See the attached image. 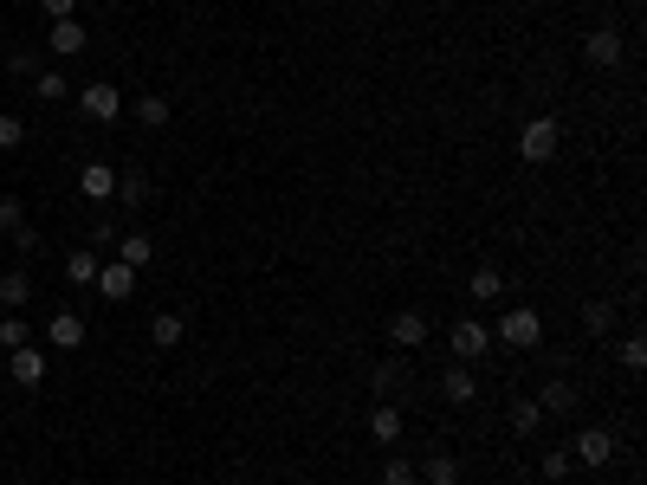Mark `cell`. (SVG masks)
Returning a JSON list of instances; mask_svg holds the SVG:
<instances>
[{
  "mask_svg": "<svg viewBox=\"0 0 647 485\" xmlns=\"http://www.w3.org/2000/svg\"><path fill=\"white\" fill-rule=\"evenodd\" d=\"M492 337H499L505 350H538V343H544V317L518 304V311H505V317H499V330H492Z\"/></svg>",
  "mask_w": 647,
  "mask_h": 485,
  "instance_id": "obj_1",
  "label": "cell"
},
{
  "mask_svg": "<svg viewBox=\"0 0 647 485\" xmlns=\"http://www.w3.org/2000/svg\"><path fill=\"white\" fill-rule=\"evenodd\" d=\"M557 143H563L557 117H531L525 130H518V156L525 162H557Z\"/></svg>",
  "mask_w": 647,
  "mask_h": 485,
  "instance_id": "obj_2",
  "label": "cell"
},
{
  "mask_svg": "<svg viewBox=\"0 0 647 485\" xmlns=\"http://www.w3.org/2000/svg\"><path fill=\"white\" fill-rule=\"evenodd\" d=\"M570 460L576 466H609L615 460V434L609 427H583V434L570 440Z\"/></svg>",
  "mask_w": 647,
  "mask_h": 485,
  "instance_id": "obj_3",
  "label": "cell"
},
{
  "mask_svg": "<svg viewBox=\"0 0 647 485\" xmlns=\"http://www.w3.org/2000/svg\"><path fill=\"white\" fill-rule=\"evenodd\" d=\"M78 110H85L91 123H117L123 117V91L117 85H85L78 91Z\"/></svg>",
  "mask_w": 647,
  "mask_h": 485,
  "instance_id": "obj_4",
  "label": "cell"
},
{
  "mask_svg": "<svg viewBox=\"0 0 647 485\" xmlns=\"http://www.w3.org/2000/svg\"><path fill=\"white\" fill-rule=\"evenodd\" d=\"M486 343H492V330L473 324V317H460V324H453V363H479Z\"/></svg>",
  "mask_w": 647,
  "mask_h": 485,
  "instance_id": "obj_5",
  "label": "cell"
},
{
  "mask_svg": "<svg viewBox=\"0 0 647 485\" xmlns=\"http://www.w3.org/2000/svg\"><path fill=\"white\" fill-rule=\"evenodd\" d=\"M389 343L395 350H421V343H428V317L421 311H395L389 317Z\"/></svg>",
  "mask_w": 647,
  "mask_h": 485,
  "instance_id": "obj_6",
  "label": "cell"
},
{
  "mask_svg": "<svg viewBox=\"0 0 647 485\" xmlns=\"http://www.w3.org/2000/svg\"><path fill=\"white\" fill-rule=\"evenodd\" d=\"M583 59H589V65H622V33H615V26L583 33Z\"/></svg>",
  "mask_w": 647,
  "mask_h": 485,
  "instance_id": "obj_7",
  "label": "cell"
},
{
  "mask_svg": "<svg viewBox=\"0 0 647 485\" xmlns=\"http://www.w3.org/2000/svg\"><path fill=\"white\" fill-rule=\"evenodd\" d=\"M78 188H85L91 207H104L110 194H117V169H104V162H85V169H78Z\"/></svg>",
  "mask_w": 647,
  "mask_h": 485,
  "instance_id": "obj_8",
  "label": "cell"
},
{
  "mask_svg": "<svg viewBox=\"0 0 647 485\" xmlns=\"http://www.w3.org/2000/svg\"><path fill=\"white\" fill-rule=\"evenodd\" d=\"M538 408H544V414H576V408H583V395H576V382L550 376V382L538 388Z\"/></svg>",
  "mask_w": 647,
  "mask_h": 485,
  "instance_id": "obj_9",
  "label": "cell"
},
{
  "mask_svg": "<svg viewBox=\"0 0 647 485\" xmlns=\"http://www.w3.org/2000/svg\"><path fill=\"white\" fill-rule=\"evenodd\" d=\"M7 369H13V382H20V388H39L52 363H46V350H33V343H26V350H13V363H7Z\"/></svg>",
  "mask_w": 647,
  "mask_h": 485,
  "instance_id": "obj_10",
  "label": "cell"
},
{
  "mask_svg": "<svg viewBox=\"0 0 647 485\" xmlns=\"http://www.w3.org/2000/svg\"><path fill=\"white\" fill-rule=\"evenodd\" d=\"M369 440H382V447L402 440V408H395V401H376V408H369Z\"/></svg>",
  "mask_w": 647,
  "mask_h": 485,
  "instance_id": "obj_11",
  "label": "cell"
},
{
  "mask_svg": "<svg viewBox=\"0 0 647 485\" xmlns=\"http://www.w3.org/2000/svg\"><path fill=\"white\" fill-rule=\"evenodd\" d=\"M46 343H52V350H78V343H85V317H78V311H59L46 324Z\"/></svg>",
  "mask_w": 647,
  "mask_h": 485,
  "instance_id": "obj_12",
  "label": "cell"
},
{
  "mask_svg": "<svg viewBox=\"0 0 647 485\" xmlns=\"http://www.w3.org/2000/svg\"><path fill=\"white\" fill-rule=\"evenodd\" d=\"M46 46L59 52V59H78V52H85V26H78V13H72V20H52Z\"/></svg>",
  "mask_w": 647,
  "mask_h": 485,
  "instance_id": "obj_13",
  "label": "cell"
},
{
  "mask_svg": "<svg viewBox=\"0 0 647 485\" xmlns=\"http://www.w3.org/2000/svg\"><path fill=\"white\" fill-rule=\"evenodd\" d=\"M98 291H104L110 304H123V298H130V291H136V272L123 266V259H117V266H98Z\"/></svg>",
  "mask_w": 647,
  "mask_h": 485,
  "instance_id": "obj_14",
  "label": "cell"
},
{
  "mask_svg": "<svg viewBox=\"0 0 647 485\" xmlns=\"http://www.w3.org/2000/svg\"><path fill=\"white\" fill-rule=\"evenodd\" d=\"M98 266H104V259L91 253V246H72V253H65V279H72V285H98Z\"/></svg>",
  "mask_w": 647,
  "mask_h": 485,
  "instance_id": "obj_15",
  "label": "cell"
},
{
  "mask_svg": "<svg viewBox=\"0 0 647 485\" xmlns=\"http://www.w3.org/2000/svg\"><path fill=\"white\" fill-rule=\"evenodd\" d=\"M117 259H123V266H130V272H143L149 259H156V246H149V233H117Z\"/></svg>",
  "mask_w": 647,
  "mask_h": 485,
  "instance_id": "obj_16",
  "label": "cell"
},
{
  "mask_svg": "<svg viewBox=\"0 0 647 485\" xmlns=\"http://www.w3.org/2000/svg\"><path fill=\"white\" fill-rule=\"evenodd\" d=\"M26 298H33V279H26L20 266H13V272H0V311H20Z\"/></svg>",
  "mask_w": 647,
  "mask_h": 485,
  "instance_id": "obj_17",
  "label": "cell"
},
{
  "mask_svg": "<svg viewBox=\"0 0 647 485\" xmlns=\"http://www.w3.org/2000/svg\"><path fill=\"white\" fill-rule=\"evenodd\" d=\"M182 337H188V317H175V311H162L156 324H149V343H156V350H175Z\"/></svg>",
  "mask_w": 647,
  "mask_h": 485,
  "instance_id": "obj_18",
  "label": "cell"
},
{
  "mask_svg": "<svg viewBox=\"0 0 647 485\" xmlns=\"http://www.w3.org/2000/svg\"><path fill=\"white\" fill-rule=\"evenodd\" d=\"M583 330H589V337H609V330H615V304L609 298H589L583 304Z\"/></svg>",
  "mask_w": 647,
  "mask_h": 485,
  "instance_id": "obj_19",
  "label": "cell"
},
{
  "mask_svg": "<svg viewBox=\"0 0 647 485\" xmlns=\"http://www.w3.org/2000/svg\"><path fill=\"white\" fill-rule=\"evenodd\" d=\"M466 291H473V298H486V304L505 298V272H499V266H479L473 279H466Z\"/></svg>",
  "mask_w": 647,
  "mask_h": 485,
  "instance_id": "obj_20",
  "label": "cell"
},
{
  "mask_svg": "<svg viewBox=\"0 0 647 485\" xmlns=\"http://www.w3.org/2000/svg\"><path fill=\"white\" fill-rule=\"evenodd\" d=\"M136 123H143V130H162V123H169V97L143 91V97H136Z\"/></svg>",
  "mask_w": 647,
  "mask_h": 485,
  "instance_id": "obj_21",
  "label": "cell"
},
{
  "mask_svg": "<svg viewBox=\"0 0 647 485\" xmlns=\"http://www.w3.org/2000/svg\"><path fill=\"white\" fill-rule=\"evenodd\" d=\"M440 388H447V401H473V395H479V382H473V369H466V363H453Z\"/></svg>",
  "mask_w": 647,
  "mask_h": 485,
  "instance_id": "obj_22",
  "label": "cell"
},
{
  "mask_svg": "<svg viewBox=\"0 0 647 485\" xmlns=\"http://www.w3.org/2000/svg\"><path fill=\"white\" fill-rule=\"evenodd\" d=\"M538 421H544V408H538V395H525V401H512V434H538Z\"/></svg>",
  "mask_w": 647,
  "mask_h": 485,
  "instance_id": "obj_23",
  "label": "cell"
},
{
  "mask_svg": "<svg viewBox=\"0 0 647 485\" xmlns=\"http://www.w3.org/2000/svg\"><path fill=\"white\" fill-rule=\"evenodd\" d=\"M428 485H447V479H460V466H453V453H428V466H415Z\"/></svg>",
  "mask_w": 647,
  "mask_h": 485,
  "instance_id": "obj_24",
  "label": "cell"
},
{
  "mask_svg": "<svg viewBox=\"0 0 647 485\" xmlns=\"http://www.w3.org/2000/svg\"><path fill=\"white\" fill-rule=\"evenodd\" d=\"M110 201H123V207H143V201H149V182H143V175H117V194H110Z\"/></svg>",
  "mask_w": 647,
  "mask_h": 485,
  "instance_id": "obj_25",
  "label": "cell"
},
{
  "mask_svg": "<svg viewBox=\"0 0 647 485\" xmlns=\"http://www.w3.org/2000/svg\"><path fill=\"white\" fill-rule=\"evenodd\" d=\"M538 473L563 485V479H570V473H576V460H570V447H557V453H544V460H538Z\"/></svg>",
  "mask_w": 647,
  "mask_h": 485,
  "instance_id": "obj_26",
  "label": "cell"
},
{
  "mask_svg": "<svg viewBox=\"0 0 647 485\" xmlns=\"http://www.w3.org/2000/svg\"><path fill=\"white\" fill-rule=\"evenodd\" d=\"M421 473H415V460H402V453H395V460H382V485H415Z\"/></svg>",
  "mask_w": 647,
  "mask_h": 485,
  "instance_id": "obj_27",
  "label": "cell"
},
{
  "mask_svg": "<svg viewBox=\"0 0 647 485\" xmlns=\"http://www.w3.org/2000/svg\"><path fill=\"white\" fill-rule=\"evenodd\" d=\"M26 343H33V330L20 324V311L7 317V324H0V350H26Z\"/></svg>",
  "mask_w": 647,
  "mask_h": 485,
  "instance_id": "obj_28",
  "label": "cell"
},
{
  "mask_svg": "<svg viewBox=\"0 0 647 485\" xmlns=\"http://www.w3.org/2000/svg\"><path fill=\"white\" fill-rule=\"evenodd\" d=\"M33 91H39V104H59V97L72 91V85H65V72H39V85H33Z\"/></svg>",
  "mask_w": 647,
  "mask_h": 485,
  "instance_id": "obj_29",
  "label": "cell"
},
{
  "mask_svg": "<svg viewBox=\"0 0 647 485\" xmlns=\"http://www.w3.org/2000/svg\"><path fill=\"white\" fill-rule=\"evenodd\" d=\"M622 369H647V337H622Z\"/></svg>",
  "mask_w": 647,
  "mask_h": 485,
  "instance_id": "obj_30",
  "label": "cell"
},
{
  "mask_svg": "<svg viewBox=\"0 0 647 485\" xmlns=\"http://www.w3.org/2000/svg\"><path fill=\"white\" fill-rule=\"evenodd\" d=\"M26 227V207L20 201H7V194H0V233H20Z\"/></svg>",
  "mask_w": 647,
  "mask_h": 485,
  "instance_id": "obj_31",
  "label": "cell"
},
{
  "mask_svg": "<svg viewBox=\"0 0 647 485\" xmlns=\"http://www.w3.org/2000/svg\"><path fill=\"white\" fill-rule=\"evenodd\" d=\"M26 143V123L20 117H7V110H0V149H20Z\"/></svg>",
  "mask_w": 647,
  "mask_h": 485,
  "instance_id": "obj_32",
  "label": "cell"
},
{
  "mask_svg": "<svg viewBox=\"0 0 647 485\" xmlns=\"http://www.w3.org/2000/svg\"><path fill=\"white\" fill-rule=\"evenodd\" d=\"M395 382H402V369H395V363H382L376 376H369V388H376V395H395Z\"/></svg>",
  "mask_w": 647,
  "mask_h": 485,
  "instance_id": "obj_33",
  "label": "cell"
},
{
  "mask_svg": "<svg viewBox=\"0 0 647 485\" xmlns=\"http://www.w3.org/2000/svg\"><path fill=\"white\" fill-rule=\"evenodd\" d=\"M98 246H117V220H91V253Z\"/></svg>",
  "mask_w": 647,
  "mask_h": 485,
  "instance_id": "obj_34",
  "label": "cell"
},
{
  "mask_svg": "<svg viewBox=\"0 0 647 485\" xmlns=\"http://www.w3.org/2000/svg\"><path fill=\"white\" fill-rule=\"evenodd\" d=\"M39 7H46V20H72L78 0H39Z\"/></svg>",
  "mask_w": 647,
  "mask_h": 485,
  "instance_id": "obj_35",
  "label": "cell"
},
{
  "mask_svg": "<svg viewBox=\"0 0 647 485\" xmlns=\"http://www.w3.org/2000/svg\"><path fill=\"white\" fill-rule=\"evenodd\" d=\"M33 65H39V59H33L26 46H13V52H7V72H33Z\"/></svg>",
  "mask_w": 647,
  "mask_h": 485,
  "instance_id": "obj_36",
  "label": "cell"
},
{
  "mask_svg": "<svg viewBox=\"0 0 647 485\" xmlns=\"http://www.w3.org/2000/svg\"><path fill=\"white\" fill-rule=\"evenodd\" d=\"M447 485H460V479H447Z\"/></svg>",
  "mask_w": 647,
  "mask_h": 485,
  "instance_id": "obj_37",
  "label": "cell"
}]
</instances>
